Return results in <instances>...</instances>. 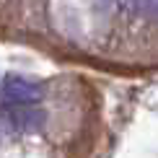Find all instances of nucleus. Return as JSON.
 <instances>
[{"label": "nucleus", "instance_id": "f257e3e1", "mask_svg": "<svg viewBox=\"0 0 158 158\" xmlns=\"http://www.w3.org/2000/svg\"><path fill=\"white\" fill-rule=\"evenodd\" d=\"M3 96L13 104H36L42 98V85L23 75H8L3 78Z\"/></svg>", "mask_w": 158, "mask_h": 158}, {"label": "nucleus", "instance_id": "20e7f679", "mask_svg": "<svg viewBox=\"0 0 158 158\" xmlns=\"http://www.w3.org/2000/svg\"><path fill=\"white\" fill-rule=\"evenodd\" d=\"M8 127H10V124H8V119H0V140H3V132H5Z\"/></svg>", "mask_w": 158, "mask_h": 158}, {"label": "nucleus", "instance_id": "7ed1b4c3", "mask_svg": "<svg viewBox=\"0 0 158 158\" xmlns=\"http://www.w3.org/2000/svg\"><path fill=\"white\" fill-rule=\"evenodd\" d=\"M127 3L137 16H145V18L156 16V0H127Z\"/></svg>", "mask_w": 158, "mask_h": 158}, {"label": "nucleus", "instance_id": "f03ea898", "mask_svg": "<svg viewBox=\"0 0 158 158\" xmlns=\"http://www.w3.org/2000/svg\"><path fill=\"white\" fill-rule=\"evenodd\" d=\"M8 124L21 132H36L44 127V111L31 104H16V109L8 114Z\"/></svg>", "mask_w": 158, "mask_h": 158}]
</instances>
